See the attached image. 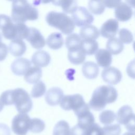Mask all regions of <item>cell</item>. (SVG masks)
Segmentation results:
<instances>
[{
    "label": "cell",
    "instance_id": "6da1fadb",
    "mask_svg": "<svg viewBox=\"0 0 135 135\" xmlns=\"http://www.w3.org/2000/svg\"><path fill=\"white\" fill-rule=\"evenodd\" d=\"M117 97L118 92L114 87L110 85H101L94 90L88 105L93 110L100 111L107 103L114 102Z\"/></svg>",
    "mask_w": 135,
    "mask_h": 135
},
{
    "label": "cell",
    "instance_id": "7a4b0ae2",
    "mask_svg": "<svg viewBox=\"0 0 135 135\" xmlns=\"http://www.w3.org/2000/svg\"><path fill=\"white\" fill-rule=\"evenodd\" d=\"M38 17L37 9L26 1H14L12 4L11 19L14 23H24Z\"/></svg>",
    "mask_w": 135,
    "mask_h": 135
},
{
    "label": "cell",
    "instance_id": "3957f363",
    "mask_svg": "<svg viewBox=\"0 0 135 135\" xmlns=\"http://www.w3.org/2000/svg\"><path fill=\"white\" fill-rule=\"evenodd\" d=\"M45 20L49 25L58 28L65 35L72 33L75 28L72 19L63 12L50 11L46 14Z\"/></svg>",
    "mask_w": 135,
    "mask_h": 135
},
{
    "label": "cell",
    "instance_id": "277c9868",
    "mask_svg": "<svg viewBox=\"0 0 135 135\" xmlns=\"http://www.w3.org/2000/svg\"><path fill=\"white\" fill-rule=\"evenodd\" d=\"M12 100L19 113H26L32 108L33 102L30 95L22 88L12 90Z\"/></svg>",
    "mask_w": 135,
    "mask_h": 135
},
{
    "label": "cell",
    "instance_id": "5b68a950",
    "mask_svg": "<svg viewBox=\"0 0 135 135\" xmlns=\"http://www.w3.org/2000/svg\"><path fill=\"white\" fill-rule=\"evenodd\" d=\"M3 36L7 40H23L26 38L28 27L24 23H14L12 20L8 22L1 29Z\"/></svg>",
    "mask_w": 135,
    "mask_h": 135
},
{
    "label": "cell",
    "instance_id": "8992f818",
    "mask_svg": "<svg viewBox=\"0 0 135 135\" xmlns=\"http://www.w3.org/2000/svg\"><path fill=\"white\" fill-rule=\"evenodd\" d=\"M117 122L123 124L130 132L134 131V114L131 107L124 105L118 111L116 115Z\"/></svg>",
    "mask_w": 135,
    "mask_h": 135
},
{
    "label": "cell",
    "instance_id": "52a82bcc",
    "mask_svg": "<svg viewBox=\"0 0 135 135\" xmlns=\"http://www.w3.org/2000/svg\"><path fill=\"white\" fill-rule=\"evenodd\" d=\"M86 104L83 97L80 94L64 95L60 102V106L63 109L68 111L73 110L74 113Z\"/></svg>",
    "mask_w": 135,
    "mask_h": 135
},
{
    "label": "cell",
    "instance_id": "ba28073f",
    "mask_svg": "<svg viewBox=\"0 0 135 135\" xmlns=\"http://www.w3.org/2000/svg\"><path fill=\"white\" fill-rule=\"evenodd\" d=\"M31 118L26 113H18L12 121V130L17 135H25L30 130Z\"/></svg>",
    "mask_w": 135,
    "mask_h": 135
},
{
    "label": "cell",
    "instance_id": "9c48e42d",
    "mask_svg": "<svg viewBox=\"0 0 135 135\" xmlns=\"http://www.w3.org/2000/svg\"><path fill=\"white\" fill-rule=\"evenodd\" d=\"M77 26H84L90 25L94 21L93 16L84 7L79 6L75 9L71 18Z\"/></svg>",
    "mask_w": 135,
    "mask_h": 135
},
{
    "label": "cell",
    "instance_id": "30bf717a",
    "mask_svg": "<svg viewBox=\"0 0 135 135\" xmlns=\"http://www.w3.org/2000/svg\"><path fill=\"white\" fill-rule=\"evenodd\" d=\"M32 46L36 49L43 48L45 45V41L44 36L40 31L35 27H28L27 35L25 38Z\"/></svg>",
    "mask_w": 135,
    "mask_h": 135
},
{
    "label": "cell",
    "instance_id": "8fae6325",
    "mask_svg": "<svg viewBox=\"0 0 135 135\" xmlns=\"http://www.w3.org/2000/svg\"><path fill=\"white\" fill-rule=\"evenodd\" d=\"M101 77L106 83L110 84H116L121 80L122 73L115 67L109 66L102 70Z\"/></svg>",
    "mask_w": 135,
    "mask_h": 135
},
{
    "label": "cell",
    "instance_id": "7c38bea8",
    "mask_svg": "<svg viewBox=\"0 0 135 135\" xmlns=\"http://www.w3.org/2000/svg\"><path fill=\"white\" fill-rule=\"evenodd\" d=\"M119 29V22L113 18H110L105 21L101 26L100 34L105 38L114 37Z\"/></svg>",
    "mask_w": 135,
    "mask_h": 135
},
{
    "label": "cell",
    "instance_id": "4fadbf2b",
    "mask_svg": "<svg viewBox=\"0 0 135 135\" xmlns=\"http://www.w3.org/2000/svg\"><path fill=\"white\" fill-rule=\"evenodd\" d=\"M133 13L131 6L126 2H122L115 7L114 15L117 21L125 22L130 20Z\"/></svg>",
    "mask_w": 135,
    "mask_h": 135
},
{
    "label": "cell",
    "instance_id": "5bb4252c",
    "mask_svg": "<svg viewBox=\"0 0 135 135\" xmlns=\"http://www.w3.org/2000/svg\"><path fill=\"white\" fill-rule=\"evenodd\" d=\"M31 62L24 57L15 59L11 64V69L12 72L17 75H23L31 66Z\"/></svg>",
    "mask_w": 135,
    "mask_h": 135
},
{
    "label": "cell",
    "instance_id": "9a60e30c",
    "mask_svg": "<svg viewBox=\"0 0 135 135\" xmlns=\"http://www.w3.org/2000/svg\"><path fill=\"white\" fill-rule=\"evenodd\" d=\"M63 91L59 87H52L48 90L45 96L46 103L52 106L59 104L63 97Z\"/></svg>",
    "mask_w": 135,
    "mask_h": 135
},
{
    "label": "cell",
    "instance_id": "2e32d148",
    "mask_svg": "<svg viewBox=\"0 0 135 135\" xmlns=\"http://www.w3.org/2000/svg\"><path fill=\"white\" fill-rule=\"evenodd\" d=\"M51 56L48 52L44 50L36 51L32 56V63L38 67H44L49 64Z\"/></svg>",
    "mask_w": 135,
    "mask_h": 135
},
{
    "label": "cell",
    "instance_id": "e0dca14e",
    "mask_svg": "<svg viewBox=\"0 0 135 135\" xmlns=\"http://www.w3.org/2000/svg\"><path fill=\"white\" fill-rule=\"evenodd\" d=\"M8 50L14 56L20 57L23 55L26 50V44L22 40L15 39L9 43Z\"/></svg>",
    "mask_w": 135,
    "mask_h": 135
},
{
    "label": "cell",
    "instance_id": "ac0fdd59",
    "mask_svg": "<svg viewBox=\"0 0 135 135\" xmlns=\"http://www.w3.org/2000/svg\"><path fill=\"white\" fill-rule=\"evenodd\" d=\"M95 57L98 65L105 68L110 65L112 60L111 54L104 49L98 50L95 53Z\"/></svg>",
    "mask_w": 135,
    "mask_h": 135
},
{
    "label": "cell",
    "instance_id": "d6986e66",
    "mask_svg": "<svg viewBox=\"0 0 135 135\" xmlns=\"http://www.w3.org/2000/svg\"><path fill=\"white\" fill-rule=\"evenodd\" d=\"M82 71L84 76L89 79L96 78L99 72V68L97 63L92 61L84 62L82 67Z\"/></svg>",
    "mask_w": 135,
    "mask_h": 135
},
{
    "label": "cell",
    "instance_id": "ffe728a7",
    "mask_svg": "<svg viewBox=\"0 0 135 135\" xmlns=\"http://www.w3.org/2000/svg\"><path fill=\"white\" fill-rule=\"evenodd\" d=\"M80 36L83 40H96L100 36V32L97 27L88 25L80 30Z\"/></svg>",
    "mask_w": 135,
    "mask_h": 135
},
{
    "label": "cell",
    "instance_id": "44dd1931",
    "mask_svg": "<svg viewBox=\"0 0 135 135\" xmlns=\"http://www.w3.org/2000/svg\"><path fill=\"white\" fill-rule=\"evenodd\" d=\"M42 75L41 68L37 66H31L24 74V80L26 82L34 84L39 81Z\"/></svg>",
    "mask_w": 135,
    "mask_h": 135
},
{
    "label": "cell",
    "instance_id": "7402d4cb",
    "mask_svg": "<svg viewBox=\"0 0 135 135\" xmlns=\"http://www.w3.org/2000/svg\"><path fill=\"white\" fill-rule=\"evenodd\" d=\"M68 56L69 61L72 63L79 65L84 62L85 60L86 54L81 46L79 48L69 50Z\"/></svg>",
    "mask_w": 135,
    "mask_h": 135
},
{
    "label": "cell",
    "instance_id": "603a6c76",
    "mask_svg": "<svg viewBox=\"0 0 135 135\" xmlns=\"http://www.w3.org/2000/svg\"><path fill=\"white\" fill-rule=\"evenodd\" d=\"M45 42L50 48L57 50L62 46L64 43V40L61 33L54 32L48 36Z\"/></svg>",
    "mask_w": 135,
    "mask_h": 135
},
{
    "label": "cell",
    "instance_id": "cb8c5ba5",
    "mask_svg": "<svg viewBox=\"0 0 135 135\" xmlns=\"http://www.w3.org/2000/svg\"><path fill=\"white\" fill-rule=\"evenodd\" d=\"M78 119V124L82 128L86 129L94 123V118L90 110H86L77 116Z\"/></svg>",
    "mask_w": 135,
    "mask_h": 135
},
{
    "label": "cell",
    "instance_id": "d4e9b609",
    "mask_svg": "<svg viewBox=\"0 0 135 135\" xmlns=\"http://www.w3.org/2000/svg\"><path fill=\"white\" fill-rule=\"evenodd\" d=\"M106 47L111 54L117 55L123 51L124 45L118 38L114 37L108 40L106 44Z\"/></svg>",
    "mask_w": 135,
    "mask_h": 135
},
{
    "label": "cell",
    "instance_id": "484cf974",
    "mask_svg": "<svg viewBox=\"0 0 135 135\" xmlns=\"http://www.w3.org/2000/svg\"><path fill=\"white\" fill-rule=\"evenodd\" d=\"M53 4L56 6H60L65 14H71L78 7L77 2L75 1L60 0L52 2Z\"/></svg>",
    "mask_w": 135,
    "mask_h": 135
},
{
    "label": "cell",
    "instance_id": "4316f807",
    "mask_svg": "<svg viewBox=\"0 0 135 135\" xmlns=\"http://www.w3.org/2000/svg\"><path fill=\"white\" fill-rule=\"evenodd\" d=\"M82 39L76 33H71L65 38V45L70 50L81 47Z\"/></svg>",
    "mask_w": 135,
    "mask_h": 135
},
{
    "label": "cell",
    "instance_id": "83f0119b",
    "mask_svg": "<svg viewBox=\"0 0 135 135\" xmlns=\"http://www.w3.org/2000/svg\"><path fill=\"white\" fill-rule=\"evenodd\" d=\"M81 46L86 55H91L97 51L99 44L94 40H82Z\"/></svg>",
    "mask_w": 135,
    "mask_h": 135
},
{
    "label": "cell",
    "instance_id": "f1b7e54d",
    "mask_svg": "<svg viewBox=\"0 0 135 135\" xmlns=\"http://www.w3.org/2000/svg\"><path fill=\"white\" fill-rule=\"evenodd\" d=\"M70 132L69 123L64 120H61L55 125L53 135H70Z\"/></svg>",
    "mask_w": 135,
    "mask_h": 135
},
{
    "label": "cell",
    "instance_id": "f546056e",
    "mask_svg": "<svg viewBox=\"0 0 135 135\" xmlns=\"http://www.w3.org/2000/svg\"><path fill=\"white\" fill-rule=\"evenodd\" d=\"M115 119L116 115L112 110H104L102 111L99 115L100 122L105 126L111 124Z\"/></svg>",
    "mask_w": 135,
    "mask_h": 135
},
{
    "label": "cell",
    "instance_id": "4dcf8cb0",
    "mask_svg": "<svg viewBox=\"0 0 135 135\" xmlns=\"http://www.w3.org/2000/svg\"><path fill=\"white\" fill-rule=\"evenodd\" d=\"M88 8L92 13L95 15L102 14L105 9V6L102 1H89Z\"/></svg>",
    "mask_w": 135,
    "mask_h": 135
},
{
    "label": "cell",
    "instance_id": "1f68e13d",
    "mask_svg": "<svg viewBox=\"0 0 135 135\" xmlns=\"http://www.w3.org/2000/svg\"><path fill=\"white\" fill-rule=\"evenodd\" d=\"M46 92V86L42 81H39L33 86L31 92L32 97L34 98H40Z\"/></svg>",
    "mask_w": 135,
    "mask_h": 135
},
{
    "label": "cell",
    "instance_id": "d6a6232c",
    "mask_svg": "<svg viewBox=\"0 0 135 135\" xmlns=\"http://www.w3.org/2000/svg\"><path fill=\"white\" fill-rule=\"evenodd\" d=\"M45 128L44 122L38 118H33L31 119L30 130L33 133H40L42 132Z\"/></svg>",
    "mask_w": 135,
    "mask_h": 135
},
{
    "label": "cell",
    "instance_id": "836d02e7",
    "mask_svg": "<svg viewBox=\"0 0 135 135\" xmlns=\"http://www.w3.org/2000/svg\"><path fill=\"white\" fill-rule=\"evenodd\" d=\"M119 40L122 43L129 44L133 40V36L132 33L129 30L122 28L119 31Z\"/></svg>",
    "mask_w": 135,
    "mask_h": 135
},
{
    "label": "cell",
    "instance_id": "e575fe53",
    "mask_svg": "<svg viewBox=\"0 0 135 135\" xmlns=\"http://www.w3.org/2000/svg\"><path fill=\"white\" fill-rule=\"evenodd\" d=\"M104 135H120L121 128L119 124H111L105 126L103 128Z\"/></svg>",
    "mask_w": 135,
    "mask_h": 135
},
{
    "label": "cell",
    "instance_id": "d590c367",
    "mask_svg": "<svg viewBox=\"0 0 135 135\" xmlns=\"http://www.w3.org/2000/svg\"><path fill=\"white\" fill-rule=\"evenodd\" d=\"M86 135H104L102 128L97 123H94L86 130Z\"/></svg>",
    "mask_w": 135,
    "mask_h": 135
},
{
    "label": "cell",
    "instance_id": "8d00e7d4",
    "mask_svg": "<svg viewBox=\"0 0 135 135\" xmlns=\"http://www.w3.org/2000/svg\"><path fill=\"white\" fill-rule=\"evenodd\" d=\"M70 135H86V130L82 128L77 124L71 129Z\"/></svg>",
    "mask_w": 135,
    "mask_h": 135
},
{
    "label": "cell",
    "instance_id": "74e56055",
    "mask_svg": "<svg viewBox=\"0 0 135 135\" xmlns=\"http://www.w3.org/2000/svg\"><path fill=\"white\" fill-rule=\"evenodd\" d=\"M8 50L7 45L3 43H0V62L4 61L7 57Z\"/></svg>",
    "mask_w": 135,
    "mask_h": 135
},
{
    "label": "cell",
    "instance_id": "f35d334b",
    "mask_svg": "<svg viewBox=\"0 0 135 135\" xmlns=\"http://www.w3.org/2000/svg\"><path fill=\"white\" fill-rule=\"evenodd\" d=\"M104 6L109 7V8H113V7H117L120 3L121 2V1H102Z\"/></svg>",
    "mask_w": 135,
    "mask_h": 135
},
{
    "label": "cell",
    "instance_id": "ab89813d",
    "mask_svg": "<svg viewBox=\"0 0 135 135\" xmlns=\"http://www.w3.org/2000/svg\"><path fill=\"white\" fill-rule=\"evenodd\" d=\"M11 132L9 127L3 123H0V135H11Z\"/></svg>",
    "mask_w": 135,
    "mask_h": 135
},
{
    "label": "cell",
    "instance_id": "60d3db41",
    "mask_svg": "<svg viewBox=\"0 0 135 135\" xmlns=\"http://www.w3.org/2000/svg\"><path fill=\"white\" fill-rule=\"evenodd\" d=\"M123 135H134V132H127L124 133Z\"/></svg>",
    "mask_w": 135,
    "mask_h": 135
},
{
    "label": "cell",
    "instance_id": "b9f144b4",
    "mask_svg": "<svg viewBox=\"0 0 135 135\" xmlns=\"http://www.w3.org/2000/svg\"><path fill=\"white\" fill-rule=\"evenodd\" d=\"M4 105L2 103L1 101L0 100V112H1L2 111V110L3 109V108H4Z\"/></svg>",
    "mask_w": 135,
    "mask_h": 135
},
{
    "label": "cell",
    "instance_id": "7bdbcfd3",
    "mask_svg": "<svg viewBox=\"0 0 135 135\" xmlns=\"http://www.w3.org/2000/svg\"><path fill=\"white\" fill-rule=\"evenodd\" d=\"M2 36L1 33H0V43H2Z\"/></svg>",
    "mask_w": 135,
    "mask_h": 135
}]
</instances>
